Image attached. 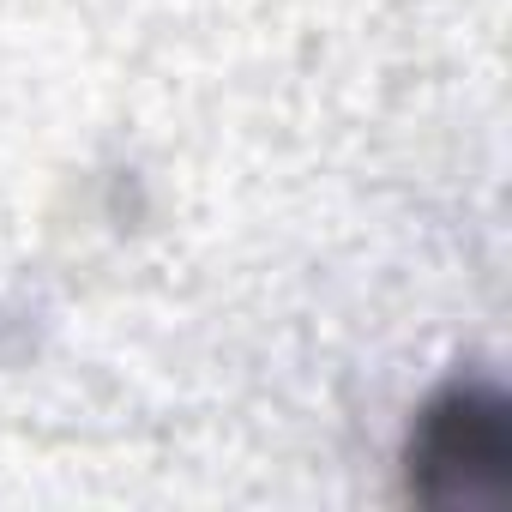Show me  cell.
I'll list each match as a JSON object with an SVG mask.
<instances>
[{"instance_id":"6da1fadb","label":"cell","mask_w":512,"mask_h":512,"mask_svg":"<svg viewBox=\"0 0 512 512\" xmlns=\"http://www.w3.org/2000/svg\"><path fill=\"white\" fill-rule=\"evenodd\" d=\"M410 494L428 506H482L512 482V410L494 386L458 380L434 392L410 428Z\"/></svg>"}]
</instances>
